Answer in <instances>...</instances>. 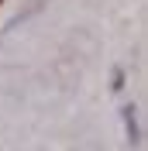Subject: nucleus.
I'll list each match as a JSON object with an SVG mask.
<instances>
[{
    "mask_svg": "<svg viewBox=\"0 0 148 151\" xmlns=\"http://www.w3.org/2000/svg\"><path fill=\"white\" fill-rule=\"evenodd\" d=\"M0 4H4V0H0Z\"/></svg>",
    "mask_w": 148,
    "mask_h": 151,
    "instance_id": "1",
    "label": "nucleus"
}]
</instances>
